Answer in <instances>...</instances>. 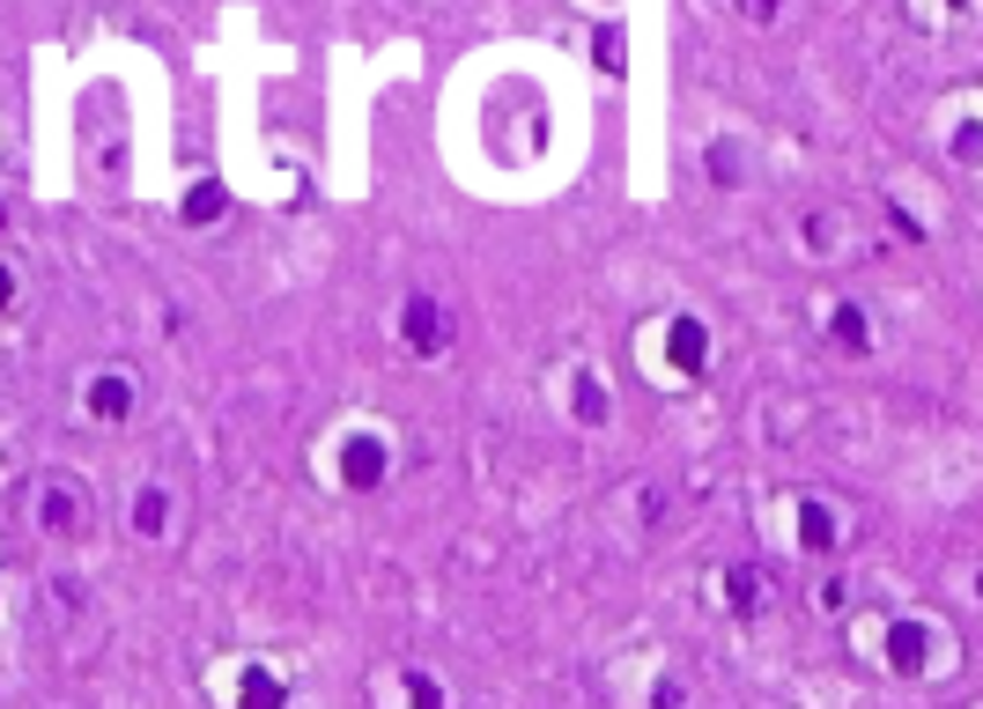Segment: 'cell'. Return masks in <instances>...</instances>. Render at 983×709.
<instances>
[{
    "label": "cell",
    "mask_w": 983,
    "mask_h": 709,
    "mask_svg": "<svg viewBox=\"0 0 983 709\" xmlns=\"http://www.w3.org/2000/svg\"><path fill=\"white\" fill-rule=\"evenodd\" d=\"M399 333H407V347H415V355H444V347H451V319H444L437 296H407Z\"/></svg>",
    "instance_id": "obj_1"
},
{
    "label": "cell",
    "mask_w": 983,
    "mask_h": 709,
    "mask_svg": "<svg viewBox=\"0 0 983 709\" xmlns=\"http://www.w3.org/2000/svg\"><path fill=\"white\" fill-rule=\"evenodd\" d=\"M38 517H45V533H60V539H74L89 525V511H82V495H74L67 481H45V488H38Z\"/></svg>",
    "instance_id": "obj_2"
},
{
    "label": "cell",
    "mask_w": 983,
    "mask_h": 709,
    "mask_svg": "<svg viewBox=\"0 0 983 709\" xmlns=\"http://www.w3.org/2000/svg\"><path fill=\"white\" fill-rule=\"evenodd\" d=\"M341 481H348V488H377V481H385V443H377V437H348Z\"/></svg>",
    "instance_id": "obj_3"
},
{
    "label": "cell",
    "mask_w": 983,
    "mask_h": 709,
    "mask_svg": "<svg viewBox=\"0 0 983 709\" xmlns=\"http://www.w3.org/2000/svg\"><path fill=\"white\" fill-rule=\"evenodd\" d=\"M126 407H133V385L126 377H97L89 385V415L97 421H126Z\"/></svg>",
    "instance_id": "obj_4"
},
{
    "label": "cell",
    "mask_w": 983,
    "mask_h": 709,
    "mask_svg": "<svg viewBox=\"0 0 983 709\" xmlns=\"http://www.w3.org/2000/svg\"><path fill=\"white\" fill-rule=\"evenodd\" d=\"M673 363L688 369V377H695L703 363H710V333H703L695 319H681V325H673Z\"/></svg>",
    "instance_id": "obj_5"
},
{
    "label": "cell",
    "mask_w": 983,
    "mask_h": 709,
    "mask_svg": "<svg viewBox=\"0 0 983 709\" xmlns=\"http://www.w3.org/2000/svg\"><path fill=\"white\" fill-rule=\"evenodd\" d=\"M725 591H733V613H762L769 577H762V569H733V577H725Z\"/></svg>",
    "instance_id": "obj_6"
},
{
    "label": "cell",
    "mask_w": 983,
    "mask_h": 709,
    "mask_svg": "<svg viewBox=\"0 0 983 709\" xmlns=\"http://www.w3.org/2000/svg\"><path fill=\"white\" fill-rule=\"evenodd\" d=\"M836 347H843V355H865V347H873V325H865L858 303H843V311H836Z\"/></svg>",
    "instance_id": "obj_7"
},
{
    "label": "cell",
    "mask_w": 983,
    "mask_h": 709,
    "mask_svg": "<svg viewBox=\"0 0 983 709\" xmlns=\"http://www.w3.org/2000/svg\"><path fill=\"white\" fill-rule=\"evenodd\" d=\"M222 207H229V193H222L215 178H200L193 193H185V222H215V215H222Z\"/></svg>",
    "instance_id": "obj_8"
},
{
    "label": "cell",
    "mask_w": 983,
    "mask_h": 709,
    "mask_svg": "<svg viewBox=\"0 0 983 709\" xmlns=\"http://www.w3.org/2000/svg\"><path fill=\"white\" fill-rule=\"evenodd\" d=\"M799 533H806V547H836V517L821 511V503H806L799 511Z\"/></svg>",
    "instance_id": "obj_9"
},
{
    "label": "cell",
    "mask_w": 983,
    "mask_h": 709,
    "mask_svg": "<svg viewBox=\"0 0 983 709\" xmlns=\"http://www.w3.org/2000/svg\"><path fill=\"white\" fill-rule=\"evenodd\" d=\"M163 517H171V503H163V495H156V488H148V495H141V503H133V525H141V533H148V539L163 533Z\"/></svg>",
    "instance_id": "obj_10"
},
{
    "label": "cell",
    "mask_w": 983,
    "mask_h": 709,
    "mask_svg": "<svg viewBox=\"0 0 983 709\" xmlns=\"http://www.w3.org/2000/svg\"><path fill=\"white\" fill-rule=\"evenodd\" d=\"M577 421H607V391L591 377H577Z\"/></svg>",
    "instance_id": "obj_11"
},
{
    "label": "cell",
    "mask_w": 983,
    "mask_h": 709,
    "mask_svg": "<svg viewBox=\"0 0 983 709\" xmlns=\"http://www.w3.org/2000/svg\"><path fill=\"white\" fill-rule=\"evenodd\" d=\"M710 171H717V185H739V148H733V141L710 148Z\"/></svg>",
    "instance_id": "obj_12"
},
{
    "label": "cell",
    "mask_w": 983,
    "mask_h": 709,
    "mask_svg": "<svg viewBox=\"0 0 983 709\" xmlns=\"http://www.w3.org/2000/svg\"><path fill=\"white\" fill-rule=\"evenodd\" d=\"M599 67H607V74L629 67V60H621V30H599Z\"/></svg>",
    "instance_id": "obj_13"
},
{
    "label": "cell",
    "mask_w": 983,
    "mask_h": 709,
    "mask_svg": "<svg viewBox=\"0 0 983 709\" xmlns=\"http://www.w3.org/2000/svg\"><path fill=\"white\" fill-rule=\"evenodd\" d=\"M245 702H281V680H267V673H245Z\"/></svg>",
    "instance_id": "obj_14"
},
{
    "label": "cell",
    "mask_w": 983,
    "mask_h": 709,
    "mask_svg": "<svg viewBox=\"0 0 983 709\" xmlns=\"http://www.w3.org/2000/svg\"><path fill=\"white\" fill-rule=\"evenodd\" d=\"M895 665H902V673L917 665V629H902V636H895Z\"/></svg>",
    "instance_id": "obj_15"
},
{
    "label": "cell",
    "mask_w": 983,
    "mask_h": 709,
    "mask_svg": "<svg viewBox=\"0 0 983 709\" xmlns=\"http://www.w3.org/2000/svg\"><path fill=\"white\" fill-rule=\"evenodd\" d=\"M407 695H415V702H429V709L444 702V687H437V680H421V673H415V680H407Z\"/></svg>",
    "instance_id": "obj_16"
},
{
    "label": "cell",
    "mask_w": 983,
    "mask_h": 709,
    "mask_svg": "<svg viewBox=\"0 0 983 709\" xmlns=\"http://www.w3.org/2000/svg\"><path fill=\"white\" fill-rule=\"evenodd\" d=\"M739 8H747V15H755V23H769V15H777V8H784V0H739Z\"/></svg>",
    "instance_id": "obj_17"
},
{
    "label": "cell",
    "mask_w": 983,
    "mask_h": 709,
    "mask_svg": "<svg viewBox=\"0 0 983 709\" xmlns=\"http://www.w3.org/2000/svg\"><path fill=\"white\" fill-rule=\"evenodd\" d=\"M0 303H15V281H8V267H0Z\"/></svg>",
    "instance_id": "obj_18"
}]
</instances>
